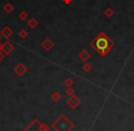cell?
<instances>
[{
	"instance_id": "cell-2",
	"label": "cell",
	"mask_w": 134,
	"mask_h": 131,
	"mask_svg": "<svg viewBox=\"0 0 134 131\" xmlns=\"http://www.w3.org/2000/svg\"><path fill=\"white\" fill-rule=\"evenodd\" d=\"M75 127L74 123L64 114L60 116L52 124V128L55 131H71Z\"/></svg>"
},
{
	"instance_id": "cell-3",
	"label": "cell",
	"mask_w": 134,
	"mask_h": 131,
	"mask_svg": "<svg viewBox=\"0 0 134 131\" xmlns=\"http://www.w3.org/2000/svg\"><path fill=\"white\" fill-rule=\"evenodd\" d=\"M23 131H50V127L46 123H41L38 119H34Z\"/></svg>"
},
{
	"instance_id": "cell-17",
	"label": "cell",
	"mask_w": 134,
	"mask_h": 131,
	"mask_svg": "<svg viewBox=\"0 0 134 131\" xmlns=\"http://www.w3.org/2000/svg\"><path fill=\"white\" fill-rule=\"evenodd\" d=\"M19 19H20L21 20H26V19H28L29 15H28V13H27V12H25V11H21L20 13H19Z\"/></svg>"
},
{
	"instance_id": "cell-14",
	"label": "cell",
	"mask_w": 134,
	"mask_h": 131,
	"mask_svg": "<svg viewBox=\"0 0 134 131\" xmlns=\"http://www.w3.org/2000/svg\"><path fill=\"white\" fill-rule=\"evenodd\" d=\"M92 69H93L92 65L88 62H85V64L83 65V71L86 72H89L90 71H92Z\"/></svg>"
},
{
	"instance_id": "cell-1",
	"label": "cell",
	"mask_w": 134,
	"mask_h": 131,
	"mask_svg": "<svg viewBox=\"0 0 134 131\" xmlns=\"http://www.w3.org/2000/svg\"><path fill=\"white\" fill-rule=\"evenodd\" d=\"M90 46L99 55L102 56V57H105L108 54H109V52H111L112 48L115 46V42L104 31H101L90 42Z\"/></svg>"
},
{
	"instance_id": "cell-12",
	"label": "cell",
	"mask_w": 134,
	"mask_h": 131,
	"mask_svg": "<svg viewBox=\"0 0 134 131\" xmlns=\"http://www.w3.org/2000/svg\"><path fill=\"white\" fill-rule=\"evenodd\" d=\"M4 8L5 12H7L8 14L11 13V12L14 10V7H13V5H12L11 3H7V4L4 6V8Z\"/></svg>"
},
{
	"instance_id": "cell-20",
	"label": "cell",
	"mask_w": 134,
	"mask_h": 131,
	"mask_svg": "<svg viewBox=\"0 0 134 131\" xmlns=\"http://www.w3.org/2000/svg\"><path fill=\"white\" fill-rule=\"evenodd\" d=\"M63 3H65L66 5H69L70 3H72L73 0H63Z\"/></svg>"
},
{
	"instance_id": "cell-4",
	"label": "cell",
	"mask_w": 134,
	"mask_h": 131,
	"mask_svg": "<svg viewBox=\"0 0 134 131\" xmlns=\"http://www.w3.org/2000/svg\"><path fill=\"white\" fill-rule=\"evenodd\" d=\"M81 103H82L81 100L79 99L76 95H75V94H73V95L70 96L66 101V104L69 105L72 109H76L77 107L81 105Z\"/></svg>"
},
{
	"instance_id": "cell-9",
	"label": "cell",
	"mask_w": 134,
	"mask_h": 131,
	"mask_svg": "<svg viewBox=\"0 0 134 131\" xmlns=\"http://www.w3.org/2000/svg\"><path fill=\"white\" fill-rule=\"evenodd\" d=\"M1 35H2V37H4L5 39H8L13 35V30H12L11 28H9L8 26H6L2 30H1Z\"/></svg>"
},
{
	"instance_id": "cell-11",
	"label": "cell",
	"mask_w": 134,
	"mask_h": 131,
	"mask_svg": "<svg viewBox=\"0 0 134 131\" xmlns=\"http://www.w3.org/2000/svg\"><path fill=\"white\" fill-rule=\"evenodd\" d=\"M38 25H39V22H38L37 19H34V18H31V19L28 21V26L30 27V29H32V30L35 29V28H37Z\"/></svg>"
},
{
	"instance_id": "cell-8",
	"label": "cell",
	"mask_w": 134,
	"mask_h": 131,
	"mask_svg": "<svg viewBox=\"0 0 134 131\" xmlns=\"http://www.w3.org/2000/svg\"><path fill=\"white\" fill-rule=\"evenodd\" d=\"M78 58L80 59V61H83V62H86V61L91 58V54L89 53V52H88L87 50L84 49V50H82L80 52H79Z\"/></svg>"
},
{
	"instance_id": "cell-7",
	"label": "cell",
	"mask_w": 134,
	"mask_h": 131,
	"mask_svg": "<svg viewBox=\"0 0 134 131\" xmlns=\"http://www.w3.org/2000/svg\"><path fill=\"white\" fill-rule=\"evenodd\" d=\"M41 46L42 47L43 50H45L46 52H50V50L54 47V42L50 39V38H46V39L41 42Z\"/></svg>"
},
{
	"instance_id": "cell-10",
	"label": "cell",
	"mask_w": 134,
	"mask_h": 131,
	"mask_svg": "<svg viewBox=\"0 0 134 131\" xmlns=\"http://www.w3.org/2000/svg\"><path fill=\"white\" fill-rule=\"evenodd\" d=\"M51 99H52V101L54 102V103H58V102H59L60 100L62 99V94H60L59 92L55 91V92L52 93V95H51Z\"/></svg>"
},
{
	"instance_id": "cell-16",
	"label": "cell",
	"mask_w": 134,
	"mask_h": 131,
	"mask_svg": "<svg viewBox=\"0 0 134 131\" xmlns=\"http://www.w3.org/2000/svg\"><path fill=\"white\" fill-rule=\"evenodd\" d=\"M28 31L26 30H21L19 32V36L21 38V39H26L28 37Z\"/></svg>"
},
{
	"instance_id": "cell-18",
	"label": "cell",
	"mask_w": 134,
	"mask_h": 131,
	"mask_svg": "<svg viewBox=\"0 0 134 131\" xmlns=\"http://www.w3.org/2000/svg\"><path fill=\"white\" fill-rule=\"evenodd\" d=\"M65 94L69 96L73 95V94H75V89L72 88V87H67L66 91H65Z\"/></svg>"
},
{
	"instance_id": "cell-22",
	"label": "cell",
	"mask_w": 134,
	"mask_h": 131,
	"mask_svg": "<svg viewBox=\"0 0 134 131\" xmlns=\"http://www.w3.org/2000/svg\"><path fill=\"white\" fill-rule=\"evenodd\" d=\"M1 36H2V35H1V33H0V39H1Z\"/></svg>"
},
{
	"instance_id": "cell-21",
	"label": "cell",
	"mask_w": 134,
	"mask_h": 131,
	"mask_svg": "<svg viewBox=\"0 0 134 131\" xmlns=\"http://www.w3.org/2000/svg\"><path fill=\"white\" fill-rule=\"evenodd\" d=\"M2 46H3V44L2 43H0V50H2Z\"/></svg>"
},
{
	"instance_id": "cell-13",
	"label": "cell",
	"mask_w": 134,
	"mask_h": 131,
	"mask_svg": "<svg viewBox=\"0 0 134 131\" xmlns=\"http://www.w3.org/2000/svg\"><path fill=\"white\" fill-rule=\"evenodd\" d=\"M104 15L106 16L107 18H111V17H113V15H114V10L112 9L111 8H107L106 9L104 10Z\"/></svg>"
},
{
	"instance_id": "cell-5",
	"label": "cell",
	"mask_w": 134,
	"mask_h": 131,
	"mask_svg": "<svg viewBox=\"0 0 134 131\" xmlns=\"http://www.w3.org/2000/svg\"><path fill=\"white\" fill-rule=\"evenodd\" d=\"M14 72L19 76H23L27 72H28V68L25 66V64H23L22 62H19L13 69Z\"/></svg>"
},
{
	"instance_id": "cell-15",
	"label": "cell",
	"mask_w": 134,
	"mask_h": 131,
	"mask_svg": "<svg viewBox=\"0 0 134 131\" xmlns=\"http://www.w3.org/2000/svg\"><path fill=\"white\" fill-rule=\"evenodd\" d=\"M74 83H75L74 80L72 79V78H70V77L66 78V79L64 80V84H65V86H67V87H72Z\"/></svg>"
},
{
	"instance_id": "cell-19",
	"label": "cell",
	"mask_w": 134,
	"mask_h": 131,
	"mask_svg": "<svg viewBox=\"0 0 134 131\" xmlns=\"http://www.w3.org/2000/svg\"><path fill=\"white\" fill-rule=\"evenodd\" d=\"M5 58V54L3 53V52L2 50H0V62L3 61V59Z\"/></svg>"
},
{
	"instance_id": "cell-6",
	"label": "cell",
	"mask_w": 134,
	"mask_h": 131,
	"mask_svg": "<svg viewBox=\"0 0 134 131\" xmlns=\"http://www.w3.org/2000/svg\"><path fill=\"white\" fill-rule=\"evenodd\" d=\"M14 49H15L14 45L12 44L10 41H7L5 43H3L2 50H2L3 53H4L5 55H9L10 53H12V52L14 50Z\"/></svg>"
}]
</instances>
